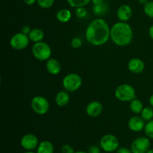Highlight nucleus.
Returning a JSON list of instances; mask_svg holds the SVG:
<instances>
[{
	"label": "nucleus",
	"mask_w": 153,
	"mask_h": 153,
	"mask_svg": "<svg viewBox=\"0 0 153 153\" xmlns=\"http://www.w3.org/2000/svg\"><path fill=\"white\" fill-rule=\"evenodd\" d=\"M85 39L93 46L105 44L111 39V28L108 22L102 18L91 21L85 31Z\"/></svg>",
	"instance_id": "obj_1"
},
{
	"label": "nucleus",
	"mask_w": 153,
	"mask_h": 153,
	"mask_svg": "<svg viewBox=\"0 0 153 153\" xmlns=\"http://www.w3.org/2000/svg\"><path fill=\"white\" fill-rule=\"evenodd\" d=\"M133 30L126 22H118L111 28V39L118 46H126L131 43L133 39Z\"/></svg>",
	"instance_id": "obj_2"
},
{
	"label": "nucleus",
	"mask_w": 153,
	"mask_h": 153,
	"mask_svg": "<svg viewBox=\"0 0 153 153\" xmlns=\"http://www.w3.org/2000/svg\"><path fill=\"white\" fill-rule=\"evenodd\" d=\"M115 97L123 102H131L136 98V91L134 87L128 84H121L114 91Z\"/></svg>",
	"instance_id": "obj_3"
},
{
	"label": "nucleus",
	"mask_w": 153,
	"mask_h": 153,
	"mask_svg": "<svg viewBox=\"0 0 153 153\" xmlns=\"http://www.w3.org/2000/svg\"><path fill=\"white\" fill-rule=\"evenodd\" d=\"M33 56L40 61L49 60L52 55V49L46 42L40 41L35 43L31 48Z\"/></svg>",
	"instance_id": "obj_4"
},
{
	"label": "nucleus",
	"mask_w": 153,
	"mask_h": 153,
	"mask_svg": "<svg viewBox=\"0 0 153 153\" xmlns=\"http://www.w3.org/2000/svg\"><path fill=\"white\" fill-rule=\"evenodd\" d=\"M62 85L65 91L75 92L82 87V79L77 73H70L63 79Z\"/></svg>",
	"instance_id": "obj_5"
},
{
	"label": "nucleus",
	"mask_w": 153,
	"mask_h": 153,
	"mask_svg": "<svg viewBox=\"0 0 153 153\" xmlns=\"http://www.w3.org/2000/svg\"><path fill=\"white\" fill-rule=\"evenodd\" d=\"M100 146L105 152H113L120 147V141L117 137L112 134H105L100 141Z\"/></svg>",
	"instance_id": "obj_6"
},
{
	"label": "nucleus",
	"mask_w": 153,
	"mask_h": 153,
	"mask_svg": "<svg viewBox=\"0 0 153 153\" xmlns=\"http://www.w3.org/2000/svg\"><path fill=\"white\" fill-rule=\"evenodd\" d=\"M31 107L33 111L38 115H45L49 110V102L47 99L42 96H36L31 101Z\"/></svg>",
	"instance_id": "obj_7"
},
{
	"label": "nucleus",
	"mask_w": 153,
	"mask_h": 153,
	"mask_svg": "<svg viewBox=\"0 0 153 153\" xmlns=\"http://www.w3.org/2000/svg\"><path fill=\"white\" fill-rule=\"evenodd\" d=\"M30 39L28 35L22 32H18L13 34L10 40V46L15 50H22L28 46Z\"/></svg>",
	"instance_id": "obj_8"
},
{
	"label": "nucleus",
	"mask_w": 153,
	"mask_h": 153,
	"mask_svg": "<svg viewBox=\"0 0 153 153\" xmlns=\"http://www.w3.org/2000/svg\"><path fill=\"white\" fill-rule=\"evenodd\" d=\"M149 149L150 140L148 137H137L131 145V150L132 153H146Z\"/></svg>",
	"instance_id": "obj_9"
},
{
	"label": "nucleus",
	"mask_w": 153,
	"mask_h": 153,
	"mask_svg": "<svg viewBox=\"0 0 153 153\" xmlns=\"http://www.w3.org/2000/svg\"><path fill=\"white\" fill-rule=\"evenodd\" d=\"M38 138L33 134H26L22 137L20 140V145L26 151H33L37 149L39 145Z\"/></svg>",
	"instance_id": "obj_10"
},
{
	"label": "nucleus",
	"mask_w": 153,
	"mask_h": 153,
	"mask_svg": "<svg viewBox=\"0 0 153 153\" xmlns=\"http://www.w3.org/2000/svg\"><path fill=\"white\" fill-rule=\"evenodd\" d=\"M145 120L140 116H133L128 120V127L131 131L134 132H140V131L144 130Z\"/></svg>",
	"instance_id": "obj_11"
},
{
	"label": "nucleus",
	"mask_w": 153,
	"mask_h": 153,
	"mask_svg": "<svg viewBox=\"0 0 153 153\" xmlns=\"http://www.w3.org/2000/svg\"><path fill=\"white\" fill-rule=\"evenodd\" d=\"M133 14L132 8L126 4H122L117 10V16L120 22H128Z\"/></svg>",
	"instance_id": "obj_12"
},
{
	"label": "nucleus",
	"mask_w": 153,
	"mask_h": 153,
	"mask_svg": "<svg viewBox=\"0 0 153 153\" xmlns=\"http://www.w3.org/2000/svg\"><path fill=\"white\" fill-rule=\"evenodd\" d=\"M103 105L100 102L92 101L86 107V113L91 117H97L102 114Z\"/></svg>",
	"instance_id": "obj_13"
},
{
	"label": "nucleus",
	"mask_w": 153,
	"mask_h": 153,
	"mask_svg": "<svg viewBox=\"0 0 153 153\" xmlns=\"http://www.w3.org/2000/svg\"><path fill=\"white\" fill-rule=\"evenodd\" d=\"M128 69L131 73L139 74L143 72L145 69V64L140 58H134L129 60L128 63Z\"/></svg>",
	"instance_id": "obj_14"
},
{
	"label": "nucleus",
	"mask_w": 153,
	"mask_h": 153,
	"mask_svg": "<svg viewBox=\"0 0 153 153\" xmlns=\"http://www.w3.org/2000/svg\"><path fill=\"white\" fill-rule=\"evenodd\" d=\"M46 68L48 73L51 75H58L61 70V65L55 58H50L46 61Z\"/></svg>",
	"instance_id": "obj_15"
},
{
	"label": "nucleus",
	"mask_w": 153,
	"mask_h": 153,
	"mask_svg": "<svg viewBox=\"0 0 153 153\" xmlns=\"http://www.w3.org/2000/svg\"><path fill=\"white\" fill-rule=\"evenodd\" d=\"M70 97L67 91H61L57 93L55 97V103L59 107H64L69 103Z\"/></svg>",
	"instance_id": "obj_16"
},
{
	"label": "nucleus",
	"mask_w": 153,
	"mask_h": 153,
	"mask_svg": "<svg viewBox=\"0 0 153 153\" xmlns=\"http://www.w3.org/2000/svg\"><path fill=\"white\" fill-rule=\"evenodd\" d=\"M28 37L30 39V41L33 43H38V42L43 41L44 38V32L42 29L39 28H32L28 34Z\"/></svg>",
	"instance_id": "obj_17"
},
{
	"label": "nucleus",
	"mask_w": 153,
	"mask_h": 153,
	"mask_svg": "<svg viewBox=\"0 0 153 153\" xmlns=\"http://www.w3.org/2000/svg\"><path fill=\"white\" fill-rule=\"evenodd\" d=\"M72 18V13L69 9L62 8L58 10L56 13V19L59 22L65 23L68 22Z\"/></svg>",
	"instance_id": "obj_18"
},
{
	"label": "nucleus",
	"mask_w": 153,
	"mask_h": 153,
	"mask_svg": "<svg viewBox=\"0 0 153 153\" xmlns=\"http://www.w3.org/2000/svg\"><path fill=\"white\" fill-rule=\"evenodd\" d=\"M37 153H54V146L49 140H43L39 143Z\"/></svg>",
	"instance_id": "obj_19"
},
{
	"label": "nucleus",
	"mask_w": 153,
	"mask_h": 153,
	"mask_svg": "<svg viewBox=\"0 0 153 153\" xmlns=\"http://www.w3.org/2000/svg\"><path fill=\"white\" fill-rule=\"evenodd\" d=\"M143 105L140 100L138 99H134L130 102L129 108L132 113L135 114H139L141 113L142 110L143 109Z\"/></svg>",
	"instance_id": "obj_20"
},
{
	"label": "nucleus",
	"mask_w": 153,
	"mask_h": 153,
	"mask_svg": "<svg viewBox=\"0 0 153 153\" xmlns=\"http://www.w3.org/2000/svg\"><path fill=\"white\" fill-rule=\"evenodd\" d=\"M108 7L107 4L103 2L102 3V4H95V5H94L93 11H94V13L95 15H97V16H102V15H104L105 13L108 11Z\"/></svg>",
	"instance_id": "obj_21"
},
{
	"label": "nucleus",
	"mask_w": 153,
	"mask_h": 153,
	"mask_svg": "<svg viewBox=\"0 0 153 153\" xmlns=\"http://www.w3.org/2000/svg\"><path fill=\"white\" fill-rule=\"evenodd\" d=\"M140 117L145 121H150L153 119V108L151 106L144 107L140 113Z\"/></svg>",
	"instance_id": "obj_22"
},
{
	"label": "nucleus",
	"mask_w": 153,
	"mask_h": 153,
	"mask_svg": "<svg viewBox=\"0 0 153 153\" xmlns=\"http://www.w3.org/2000/svg\"><path fill=\"white\" fill-rule=\"evenodd\" d=\"M69 5L74 8L79 7H85L91 1V0H67Z\"/></svg>",
	"instance_id": "obj_23"
},
{
	"label": "nucleus",
	"mask_w": 153,
	"mask_h": 153,
	"mask_svg": "<svg viewBox=\"0 0 153 153\" xmlns=\"http://www.w3.org/2000/svg\"><path fill=\"white\" fill-rule=\"evenodd\" d=\"M143 12L146 16L153 19V1H149L143 5Z\"/></svg>",
	"instance_id": "obj_24"
},
{
	"label": "nucleus",
	"mask_w": 153,
	"mask_h": 153,
	"mask_svg": "<svg viewBox=\"0 0 153 153\" xmlns=\"http://www.w3.org/2000/svg\"><path fill=\"white\" fill-rule=\"evenodd\" d=\"M144 132L146 137H149V139H153V119L152 120L148 121L147 123H146Z\"/></svg>",
	"instance_id": "obj_25"
},
{
	"label": "nucleus",
	"mask_w": 153,
	"mask_h": 153,
	"mask_svg": "<svg viewBox=\"0 0 153 153\" xmlns=\"http://www.w3.org/2000/svg\"><path fill=\"white\" fill-rule=\"evenodd\" d=\"M38 6L43 9H49L53 6L55 0H37Z\"/></svg>",
	"instance_id": "obj_26"
},
{
	"label": "nucleus",
	"mask_w": 153,
	"mask_h": 153,
	"mask_svg": "<svg viewBox=\"0 0 153 153\" xmlns=\"http://www.w3.org/2000/svg\"><path fill=\"white\" fill-rule=\"evenodd\" d=\"M75 13H76V16H77L78 18L82 19V18H85V16H87L88 11H87V9L85 8V7H79L76 8Z\"/></svg>",
	"instance_id": "obj_27"
},
{
	"label": "nucleus",
	"mask_w": 153,
	"mask_h": 153,
	"mask_svg": "<svg viewBox=\"0 0 153 153\" xmlns=\"http://www.w3.org/2000/svg\"><path fill=\"white\" fill-rule=\"evenodd\" d=\"M82 46V40L80 37H74L71 40V46L73 49H79Z\"/></svg>",
	"instance_id": "obj_28"
},
{
	"label": "nucleus",
	"mask_w": 153,
	"mask_h": 153,
	"mask_svg": "<svg viewBox=\"0 0 153 153\" xmlns=\"http://www.w3.org/2000/svg\"><path fill=\"white\" fill-rule=\"evenodd\" d=\"M74 149L70 144H64L61 147V153H74Z\"/></svg>",
	"instance_id": "obj_29"
},
{
	"label": "nucleus",
	"mask_w": 153,
	"mask_h": 153,
	"mask_svg": "<svg viewBox=\"0 0 153 153\" xmlns=\"http://www.w3.org/2000/svg\"><path fill=\"white\" fill-rule=\"evenodd\" d=\"M101 149L100 146L97 145H92L88 149V153H101Z\"/></svg>",
	"instance_id": "obj_30"
},
{
	"label": "nucleus",
	"mask_w": 153,
	"mask_h": 153,
	"mask_svg": "<svg viewBox=\"0 0 153 153\" xmlns=\"http://www.w3.org/2000/svg\"><path fill=\"white\" fill-rule=\"evenodd\" d=\"M117 153H132L131 149H128L126 147H119L117 150Z\"/></svg>",
	"instance_id": "obj_31"
},
{
	"label": "nucleus",
	"mask_w": 153,
	"mask_h": 153,
	"mask_svg": "<svg viewBox=\"0 0 153 153\" xmlns=\"http://www.w3.org/2000/svg\"><path fill=\"white\" fill-rule=\"evenodd\" d=\"M31 27L28 26V25H23V26L22 27V28H21V32L24 33L25 34H27V35H28V34L30 33V31H31Z\"/></svg>",
	"instance_id": "obj_32"
},
{
	"label": "nucleus",
	"mask_w": 153,
	"mask_h": 153,
	"mask_svg": "<svg viewBox=\"0 0 153 153\" xmlns=\"http://www.w3.org/2000/svg\"><path fill=\"white\" fill-rule=\"evenodd\" d=\"M22 1L27 5H33L37 2V0H22Z\"/></svg>",
	"instance_id": "obj_33"
},
{
	"label": "nucleus",
	"mask_w": 153,
	"mask_h": 153,
	"mask_svg": "<svg viewBox=\"0 0 153 153\" xmlns=\"http://www.w3.org/2000/svg\"><path fill=\"white\" fill-rule=\"evenodd\" d=\"M105 0H91V2L94 4V5H95V4H102V3L104 2Z\"/></svg>",
	"instance_id": "obj_34"
},
{
	"label": "nucleus",
	"mask_w": 153,
	"mask_h": 153,
	"mask_svg": "<svg viewBox=\"0 0 153 153\" xmlns=\"http://www.w3.org/2000/svg\"><path fill=\"white\" fill-rule=\"evenodd\" d=\"M149 35L150 38L153 40V25H151L149 28Z\"/></svg>",
	"instance_id": "obj_35"
},
{
	"label": "nucleus",
	"mask_w": 153,
	"mask_h": 153,
	"mask_svg": "<svg viewBox=\"0 0 153 153\" xmlns=\"http://www.w3.org/2000/svg\"><path fill=\"white\" fill-rule=\"evenodd\" d=\"M149 105H150L151 107L153 108V94H152V95L150 96V97H149Z\"/></svg>",
	"instance_id": "obj_36"
},
{
	"label": "nucleus",
	"mask_w": 153,
	"mask_h": 153,
	"mask_svg": "<svg viewBox=\"0 0 153 153\" xmlns=\"http://www.w3.org/2000/svg\"><path fill=\"white\" fill-rule=\"evenodd\" d=\"M137 1H138V2L140 3V4H143V5H144V4H146L149 0H137Z\"/></svg>",
	"instance_id": "obj_37"
},
{
	"label": "nucleus",
	"mask_w": 153,
	"mask_h": 153,
	"mask_svg": "<svg viewBox=\"0 0 153 153\" xmlns=\"http://www.w3.org/2000/svg\"><path fill=\"white\" fill-rule=\"evenodd\" d=\"M74 153H88V152H84V151H78V152H75Z\"/></svg>",
	"instance_id": "obj_38"
},
{
	"label": "nucleus",
	"mask_w": 153,
	"mask_h": 153,
	"mask_svg": "<svg viewBox=\"0 0 153 153\" xmlns=\"http://www.w3.org/2000/svg\"><path fill=\"white\" fill-rule=\"evenodd\" d=\"M146 153H153V149H149Z\"/></svg>",
	"instance_id": "obj_39"
},
{
	"label": "nucleus",
	"mask_w": 153,
	"mask_h": 153,
	"mask_svg": "<svg viewBox=\"0 0 153 153\" xmlns=\"http://www.w3.org/2000/svg\"><path fill=\"white\" fill-rule=\"evenodd\" d=\"M23 153H37V152H33V151H26V152H25Z\"/></svg>",
	"instance_id": "obj_40"
},
{
	"label": "nucleus",
	"mask_w": 153,
	"mask_h": 153,
	"mask_svg": "<svg viewBox=\"0 0 153 153\" xmlns=\"http://www.w3.org/2000/svg\"><path fill=\"white\" fill-rule=\"evenodd\" d=\"M104 153H108V152H104Z\"/></svg>",
	"instance_id": "obj_41"
}]
</instances>
